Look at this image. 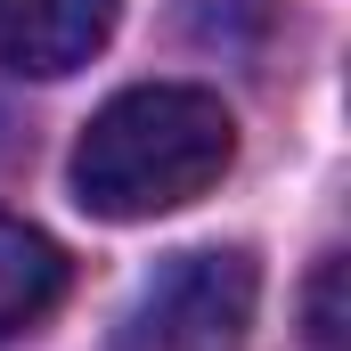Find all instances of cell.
<instances>
[{"mask_svg": "<svg viewBox=\"0 0 351 351\" xmlns=\"http://www.w3.org/2000/svg\"><path fill=\"white\" fill-rule=\"evenodd\" d=\"M262 278L245 254H172L139 286L131 319H123V351H221L245 335Z\"/></svg>", "mask_w": 351, "mask_h": 351, "instance_id": "cell-2", "label": "cell"}, {"mask_svg": "<svg viewBox=\"0 0 351 351\" xmlns=\"http://www.w3.org/2000/svg\"><path fill=\"white\" fill-rule=\"evenodd\" d=\"M66 294V254L33 229V221H8L0 213V343L33 335Z\"/></svg>", "mask_w": 351, "mask_h": 351, "instance_id": "cell-4", "label": "cell"}, {"mask_svg": "<svg viewBox=\"0 0 351 351\" xmlns=\"http://www.w3.org/2000/svg\"><path fill=\"white\" fill-rule=\"evenodd\" d=\"M114 8L123 0H0V66L41 74V82L74 74L106 49Z\"/></svg>", "mask_w": 351, "mask_h": 351, "instance_id": "cell-3", "label": "cell"}, {"mask_svg": "<svg viewBox=\"0 0 351 351\" xmlns=\"http://www.w3.org/2000/svg\"><path fill=\"white\" fill-rule=\"evenodd\" d=\"M311 343L343 351V254H327L319 278H311Z\"/></svg>", "mask_w": 351, "mask_h": 351, "instance_id": "cell-5", "label": "cell"}, {"mask_svg": "<svg viewBox=\"0 0 351 351\" xmlns=\"http://www.w3.org/2000/svg\"><path fill=\"white\" fill-rule=\"evenodd\" d=\"M237 156V123L213 90L139 82L106 98L74 139V204L98 221H156L196 204Z\"/></svg>", "mask_w": 351, "mask_h": 351, "instance_id": "cell-1", "label": "cell"}]
</instances>
